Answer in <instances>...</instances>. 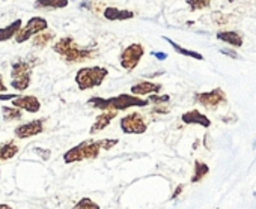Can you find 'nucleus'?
Wrapping results in <instances>:
<instances>
[{"instance_id":"nucleus-40","label":"nucleus","mask_w":256,"mask_h":209,"mask_svg":"<svg viewBox=\"0 0 256 209\" xmlns=\"http://www.w3.org/2000/svg\"><path fill=\"white\" fill-rule=\"evenodd\" d=\"M4 2H6V0H4Z\"/></svg>"},{"instance_id":"nucleus-30","label":"nucleus","mask_w":256,"mask_h":209,"mask_svg":"<svg viewBox=\"0 0 256 209\" xmlns=\"http://www.w3.org/2000/svg\"><path fill=\"white\" fill-rule=\"evenodd\" d=\"M220 53L224 54V56H229V57H232V59H240V54H238L235 50H230V48H222Z\"/></svg>"},{"instance_id":"nucleus-31","label":"nucleus","mask_w":256,"mask_h":209,"mask_svg":"<svg viewBox=\"0 0 256 209\" xmlns=\"http://www.w3.org/2000/svg\"><path fill=\"white\" fill-rule=\"evenodd\" d=\"M17 96V93H0V101H12Z\"/></svg>"},{"instance_id":"nucleus-8","label":"nucleus","mask_w":256,"mask_h":209,"mask_svg":"<svg viewBox=\"0 0 256 209\" xmlns=\"http://www.w3.org/2000/svg\"><path fill=\"white\" fill-rule=\"evenodd\" d=\"M48 29V21L44 17H32L26 26L22 27V30L18 32V35L16 36V42L17 44H24L26 41L32 39L35 35L44 32Z\"/></svg>"},{"instance_id":"nucleus-24","label":"nucleus","mask_w":256,"mask_h":209,"mask_svg":"<svg viewBox=\"0 0 256 209\" xmlns=\"http://www.w3.org/2000/svg\"><path fill=\"white\" fill-rule=\"evenodd\" d=\"M186 3L192 12H196V11L208 9L212 3V0H186Z\"/></svg>"},{"instance_id":"nucleus-36","label":"nucleus","mask_w":256,"mask_h":209,"mask_svg":"<svg viewBox=\"0 0 256 209\" xmlns=\"http://www.w3.org/2000/svg\"><path fill=\"white\" fill-rule=\"evenodd\" d=\"M0 209H12V206H10L6 203H0Z\"/></svg>"},{"instance_id":"nucleus-32","label":"nucleus","mask_w":256,"mask_h":209,"mask_svg":"<svg viewBox=\"0 0 256 209\" xmlns=\"http://www.w3.org/2000/svg\"><path fill=\"white\" fill-rule=\"evenodd\" d=\"M152 113H162V115H166V113H169V110H168L166 107L156 106V107H154V110H152Z\"/></svg>"},{"instance_id":"nucleus-14","label":"nucleus","mask_w":256,"mask_h":209,"mask_svg":"<svg viewBox=\"0 0 256 209\" xmlns=\"http://www.w3.org/2000/svg\"><path fill=\"white\" fill-rule=\"evenodd\" d=\"M116 116H118V110H106V112H102L101 115L96 116V119H95V122L92 124L89 133H90V134H96V133L102 131L104 128H107V127L110 125V122H112Z\"/></svg>"},{"instance_id":"nucleus-9","label":"nucleus","mask_w":256,"mask_h":209,"mask_svg":"<svg viewBox=\"0 0 256 209\" xmlns=\"http://www.w3.org/2000/svg\"><path fill=\"white\" fill-rule=\"evenodd\" d=\"M120 130L125 134H144L148 130V121L142 113H130L120 119Z\"/></svg>"},{"instance_id":"nucleus-38","label":"nucleus","mask_w":256,"mask_h":209,"mask_svg":"<svg viewBox=\"0 0 256 209\" xmlns=\"http://www.w3.org/2000/svg\"><path fill=\"white\" fill-rule=\"evenodd\" d=\"M0 178H2V170H0Z\"/></svg>"},{"instance_id":"nucleus-4","label":"nucleus","mask_w":256,"mask_h":209,"mask_svg":"<svg viewBox=\"0 0 256 209\" xmlns=\"http://www.w3.org/2000/svg\"><path fill=\"white\" fill-rule=\"evenodd\" d=\"M101 143L100 140H84L80 145L68 149L64 154V161L65 164H72V163H78L83 160H95L98 158L100 152H101Z\"/></svg>"},{"instance_id":"nucleus-2","label":"nucleus","mask_w":256,"mask_h":209,"mask_svg":"<svg viewBox=\"0 0 256 209\" xmlns=\"http://www.w3.org/2000/svg\"><path fill=\"white\" fill-rule=\"evenodd\" d=\"M88 106L95 110H126L132 107H146L150 106V99L138 98V95H118L112 98H101V96H92L88 99Z\"/></svg>"},{"instance_id":"nucleus-34","label":"nucleus","mask_w":256,"mask_h":209,"mask_svg":"<svg viewBox=\"0 0 256 209\" xmlns=\"http://www.w3.org/2000/svg\"><path fill=\"white\" fill-rule=\"evenodd\" d=\"M151 54H152L154 57H157L158 60H166V59H168V54H166V53H160V51L157 53V51H152Z\"/></svg>"},{"instance_id":"nucleus-39","label":"nucleus","mask_w":256,"mask_h":209,"mask_svg":"<svg viewBox=\"0 0 256 209\" xmlns=\"http://www.w3.org/2000/svg\"><path fill=\"white\" fill-rule=\"evenodd\" d=\"M254 148H256V140H254Z\"/></svg>"},{"instance_id":"nucleus-3","label":"nucleus","mask_w":256,"mask_h":209,"mask_svg":"<svg viewBox=\"0 0 256 209\" xmlns=\"http://www.w3.org/2000/svg\"><path fill=\"white\" fill-rule=\"evenodd\" d=\"M108 75V69L104 66H83L76 74V84L80 90H89L104 83Z\"/></svg>"},{"instance_id":"nucleus-21","label":"nucleus","mask_w":256,"mask_h":209,"mask_svg":"<svg viewBox=\"0 0 256 209\" xmlns=\"http://www.w3.org/2000/svg\"><path fill=\"white\" fill-rule=\"evenodd\" d=\"M163 38H164V41H168V42L170 44V47H172L178 54H182V56H187V57H192V59H196V60H204V56H202L200 53H198V51H194V50L184 48L182 45L176 44L175 41H172V39L168 38V36H163Z\"/></svg>"},{"instance_id":"nucleus-37","label":"nucleus","mask_w":256,"mask_h":209,"mask_svg":"<svg viewBox=\"0 0 256 209\" xmlns=\"http://www.w3.org/2000/svg\"><path fill=\"white\" fill-rule=\"evenodd\" d=\"M198 145H199V140H198V142H194V143H193V149H198Z\"/></svg>"},{"instance_id":"nucleus-6","label":"nucleus","mask_w":256,"mask_h":209,"mask_svg":"<svg viewBox=\"0 0 256 209\" xmlns=\"http://www.w3.org/2000/svg\"><path fill=\"white\" fill-rule=\"evenodd\" d=\"M193 98L204 109L211 110V112L217 110L218 107L224 106L228 102V96L222 87H216L210 92H198V93H194Z\"/></svg>"},{"instance_id":"nucleus-33","label":"nucleus","mask_w":256,"mask_h":209,"mask_svg":"<svg viewBox=\"0 0 256 209\" xmlns=\"http://www.w3.org/2000/svg\"><path fill=\"white\" fill-rule=\"evenodd\" d=\"M182 190H184V185H182V184H181V185H178V187H176V190L174 191V194L170 196V199H172V200H174V199H176V197L182 193Z\"/></svg>"},{"instance_id":"nucleus-12","label":"nucleus","mask_w":256,"mask_h":209,"mask_svg":"<svg viewBox=\"0 0 256 209\" xmlns=\"http://www.w3.org/2000/svg\"><path fill=\"white\" fill-rule=\"evenodd\" d=\"M102 17L108 21H125V20H132L136 17V12L130 9H119L114 6H107L102 11Z\"/></svg>"},{"instance_id":"nucleus-13","label":"nucleus","mask_w":256,"mask_h":209,"mask_svg":"<svg viewBox=\"0 0 256 209\" xmlns=\"http://www.w3.org/2000/svg\"><path fill=\"white\" fill-rule=\"evenodd\" d=\"M181 121L186 125H200L204 128H210L211 127V121L210 118H206L204 113H200L199 110H188L187 113H184L181 116Z\"/></svg>"},{"instance_id":"nucleus-35","label":"nucleus","mask_w":256,"mask_h":209,"mask_svg":"<svg viewBox=\"0 0 256 209\" xmlns=\"http://www.w3.org/2000/svg\"><path fill=\"white\" fill-rule=\"evenodd\" d=\"M5 92H6V86H5V83H4L2 74H0V93H5Z\"/></svg>"},{"instance_id":"nucleus-15","label":"nucleus","mask_w":256,"mask_h":209,"mask_svg":"<svg viewBox=\"0 0 256 209\" xmlns=\"http://www.w3.org/2000/svg\"><path fill=\"white\" fill-rule=\"evenodd\" d=\"M217 39L230 45V47H235V48H241L242 44H244V38L240 32L236 30H220L217 32Z\"/></svg>"},{"instance_id":"nucleus-19","label":"nucleus","mask_w":256,"mask_h":209,"mask_svg":"<svg viewBox=\"0 0 256 209\" xmlns=\"http://www.w3.org/2000/svg\"><path fill=\"white\" fill-rule=\"evenodd\" d=\"M70 5V0H35V9H64Z\"/></svg>"},{"instance_id":"nucleus-11","label":"nucleus","mask_w":256,"mask_h":209,"mask_svg":"<svg viewBox=\"0 0 256 209\" xmlns=\"http://www.w3.org/2000/svg\"><path fill=\"white\" fill-rule=\"evenodd\" d=\"M12 106L20 110H26L28 113H38L41 110V102L34 95H18L12 99Z\"/></svg>"},{"instance_id":"nucleus-29","label":"nucleus","mask_w":256,"mask_h":209,"mask_svg":"<svg viewBox=\"0 0 256 209\" xmlns=\"http://www.w3.org/2000/svg\"><path fill=\"white\" fill-rule=\"evenodd\" d=\"M212 21L216 23V24H226L228 23V17H224L222 12H212Z\"/></svg>"},{"instance_id":"nucleus-28","label":"nucleus","mask_w":256,"mask_h":209,"mask_svg":"<svg viewBox=\"0 0 256 209\" xmlns=\"http://www.w3.org/2000/svg\"><path fill=\"white\" fill-rule=\"evenodd\" d=\"M100 143H101V148H102V149L108 151V149H112L113 146H116V145L119 143V140H118V139H102V140H100Z\"/></svg>"},{"instance_id":"nucleus-27","label":"nucleus","mask_w":256,"mask_h":209,"mask_svg":"<svg viewBox=\"0 0 256 209\" xmlns=\"http://www.w3.org/2000/svg\"><path fill=\"white\" fill-rule=\"evenodd\" d=\"M34 152L44 161H48L52 157V151L50 149H42V148H34Z\"/></svg>"},{"instance_id":"nucleus-16","label":"nucleus","mask_w":256,"mask_h":209,"mask_svg":"<svg viewBox=\"0 0 256 209\" xmlns=\"http://www.w3.org/2000/svg\"><path fill=\"white\" fill-rule=\"evenodd\" d=\"M163 89V84L160 83H154V81H140L134 86H132V93L133 95H152V93H158Z\"/></svg>"},{"instance_id":"nucleus-5","label":"nucleus","mask_w":256,"mask_h":209,"mask_svg":"<svg viewBox=\"0 0 256 209\" xmlns=\"http://www.w3.org/2000/svg\"><path fill=\"white\" fill-rule=\"evenodd\" d=\"M36 63L29 60H17L11 63V87L17 92H24L32 81V71Z\"/></svg>"},{"instance_id":"nucleus-20","label":"nucleus","mask_w":256,"mask_h":209,"mask_svg":"<svg viewBox=\"0 0 256 209\" xmlns=\"http://www.w3.org/2000/svg\"><path fill=\"white\" fill-rule=\"evenodd\" d=\"M56 38V33L52 30H44L38 35H35L32 38V45L35 48H46L50 42H53V39Z\"/></svg>"},{"instance_id":"nucleus-7","label":"nucleus","mask_w":256,"mask_h":209,"mask_svg":"<svg viewBox=\"0 0 256 209\" xmlns=\"http://www.w3.org/2000/svg\"><path fill=\"white\" fill-rule=\"evenodd\" d=\"M144 56H145V47L140 42H134L122 50L119 56V63L125 71L132 72L134 71V68H138Z\"/></svg>"},{"instance_id":"nucleus-17","label":"nucleus","mask_w":256,"mask_h":209,"mask_svg":"<svg viewBox=\"0 0 256 209\" xmlns=\"http://www.w3.org/2000/svg\"><path fill=\"white\" fill-rule=\"evenodd\" d=\"M22 27H23L22 18L12 21L11 24H8L5 27H0V42H6V41L16 38L18 35V32L22 30Z\"/></svg>"},{"instance_id":"nucleus-23","label":"nucleus","mask_w":256,"mask_h":209,"mask_svg":"<svg viewBox=\"0 0 256 209\" xmlns=\"http://www.w3.org/2000/svg\"><path fill=\"white\" fill-rule=\"evenodd\" d=\"M208 173H210V167H208L205 163H202L200 160H196V161H194V173H193V176H192V182H193V184L200 182Z\"/></svg>"},{"instance_id":"nucleus-25","label":"nucleus","mask_w":256,"mask_h":209,"mask_svg":"<svg viewBox=\"0 0 256 209\" xmlns=\"http://www.w3.org/2000/svg\"><path fill=\"white\" fill-rule=\"evenodd\" d=\"M72 209H100V206H98L92 199L83 197V199H80V200L74 205Z\"/></svg>"},{"instance_id":"nucleus-1","label":"nucleus","mask_w":256,"mask_h":209,"mask_svg":"<svg viewBox=\"0 0 256 209\" xmlns=\"http://www.w3.org/2000/svg\"><path fill=\"white\" fill-rule=\"evenodd\" d=\"M52 48L56 54L60 56V59L65 63H82L98 56V48L95 45H78L72 36L59 38Z\"/></svg>"},{"instance_id":"nucleus-22","label":"nucleus","mask_w":256,"mask_h":209,"mask_svg":"<svg viewBox=\"0 0 256 209\" xmlns=\"http://www.w3.org/2000/svg\"><path fill=\"white\" fill-rule=\"evenodd\" d=\"M2 116H4V121L5 122H14V121H20L23 118V113L20 109L17 107H8V106H4L2 109Z\"/></svg>"},{"instance_id":"nucleus-26","label":"nucleus","mask_w":256,"mask_h":209,"mask_svg":"<svg viewBox=\"0 0 256 209\" xmlns=\"http://www.w3.org/2000/svg\"><path fill=\"white\" fill-rule=\"evenodd\" d=\"M170 101V96L169 95H157V93H152L150 96V102H154L157 104V106H160V104H164V102H169Z\"/></svg>"},{"instance_id":"nucleus-10","label":"nucleus","mask_w":256,"mask_h":209,"mask_svg":"<svg viewBox=\"0 0 256 209\" xmlns=\"http://www.w3.org/2000/svg\"><path fill=\"white\" fill-rule=\"evenodd\" d=\"M44 122H46V119H35V121L22 124L14 128V136L20 140L35 137L44 131Z\"/></svg>"},{"instance_id":"nucleus-18","label":"nucleus","mask_w":256,"mask_h":209,"mask_svg":"<svg viewBox=\"0 0 256 209\" xmlns=\"http://www.w3.org/2000/svg\"><path fill=\"white\" fill-rule=\"evenodd\" d=\"M20 151V146L16 143V140H8L0 145V161L12 160Z\"/></svg>"}]
</instances>
